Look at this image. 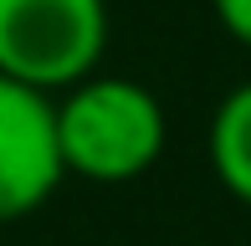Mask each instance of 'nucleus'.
I'll list each match as a JSON object with an SVG mask.
<instances>
[{"instance_id":"1","label":"nucleus","mask_w":251,"mask_h":246,"mask_svg":"<svg viewBox=\"0 0 251 246\" xmlns=\"http://www.w3.org/2000/svg\"><path fill=\"white\" fill-rule=\"evenodd\" d=\"M56 139L67 174L93 185H128L164 154V103L133 77H82L56 98Z\"/></svg>"},{"instance_id":"2","label":"nucleus","mask_w":251,"mask_h":246,"mask_svg":"<svg viewBox=\"0 0 251 246\" xmlns=\"http://www.w3.org/2000/svg\"><path fill=\"white\" fill-rule=\"evenodd\" d=\"M108 0H0V72L41 93H67L98 72Z\"/></svg>"},{"instance_id":"3","label":"nucleus","mask_w":251,"mask_h":246,"mask_svg":"<svg viewBox=\"0 0 251 246\" xmlns=\"http://www.w3.org/2000/svg\"><path fill=\"white\" fill-rule=\"evenodd\" d=\"M62 180L56 98L0 72V226L36 216Z\"/></svg>"},{"instance_id":"4","label":"nucleus","mask_w":251,"mask_h":246,"mask_svg":"<svg viewBox=\"0 0 251 246\" xmlns=\"http://www.w3.org/2000/svg\"><path fill=\"white\" fill-rule=\"evenodd\" d=\"M210 170L226 195L251 205V82H236L210 113Z\"/></svg>"},{"instance_id":"5","label":"nucleus","mask_w":251,"mask_h":246,"mask_svg":"<svg viewBox=\"0 0 251 246\" xmlns=\"http://www.w3.org/2000/svg\"><path fill=\"white\" fill-rule=\"evenodd\" d=\"M215 21H221V31L231 41H241V47L251 51V0H210Z\"/></svg>"}]
</instances>
